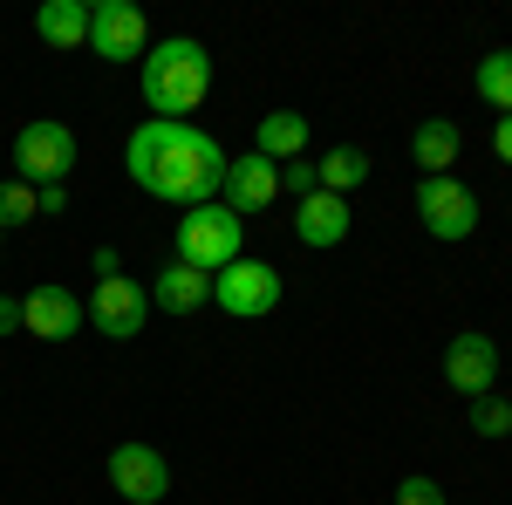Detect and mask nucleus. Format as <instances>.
<instances>
[{"mask_svg": "<svg viewBox=\"0 0 512 505\" xmlns=\"http://www.w3.org/2000/svg\"><path fill=\"white\" fill-rule=\"evenodd\" d=\"M0 335H21V294H0Z\"/></svg>", "mask_w": 512, "mask_h": 505, "instance_id": "nucleus-25", "label": "nucleus"}, {"mask_svg": "<svg viewBox=\"0 0 512 505\" xmlns=\"http://www.w3.org/2000/svg\"><path fill=\"white\" fill-rule=\"evenodd\" d=\"M458 151H465V130H458L451 117H424L417 130H410V157L424 164V178H451Z\"/></svg>", "mask_w": 512, "mask_h": 505, "instance_id": "nucleus-14", "label": "nucleus"}, {"mask_svg": "<svg viewBox=\"0 0 512 505\" xmlns=\"http://www.w3.org/2000/svg\"><path fill=\"white\" fill-rule=\"evenodd\" d=\"M171 260H185V267L198 273H226L233 260H246V219L239 212H226L219 198L212 205H192L185 219H178V233H171Z\"/></svg>", "mask_w": 512, "mask_h": 505, "instance_id": "nucleus-3", "label": "nucleus"}, {"mask_svg": "<svg viewBox=\"0 0 512 505\" xmlns=\"http://www.w3.org/2000/svg\"><path fill=\"white\" fill-rule=\"evenodd\" d=\"M123 164L137 178V192L164 198V205H212L219 185H226V164L233 157L219 151V137H205L198 123H137L130 144H123Z\"/></svg>", "mask_w": 512, "mask_h": 505, "instance_id": "nucleus-1", "label": "nucleus"}, {"mask_svg": "<svg viewBox=\"0 0 512 505\" xmlns=\"http://www.w3.org/2000/svg\"><path fill=\"white\" fill-rule=\"evenodd\" d=\"M315 178H321V192L349 198L355 185L369 178V151H362V144H328V157L315 164Z\"/></svg>", "mask_w": 512, "mask_h": 505, "instance_id": "nucleus-18", "label": "nucleus"}, {"mask_svg": "<svg viewBox=\"0 0 512 505\" xmlns=\"http://www.w3.org/2000/svg\"><path fill=\"white\" fill-rule=\"evenodd\" d=\"M117 273H123V260L110 253V246H96V280H117Z\"/></svg>", "mask_w": 512, "mask_h": 505, "instance_id": "nucleus-27", "label": "nucleus"}, {"mask_svg": "<svg viewBox=\"0 0 512 505\" xmlns=\"http://www.w3.org/2000/svg\"><path fill=\"white\" fill-rule=\"evenodd\" d=\"M396 505H444V485L424 478V471H410V478L396 485Z\"/></svg>", "mask_w": 512, "mask_h": 505, "instance_id": "nucleus-22", "label": "nucleus"}, {"mask_svg": "<svg viewBox=\"0 0 512 505\" xmlns=\"http://www.w3.org/2000/svg\"><path fill=\"white\" fill-rule=\"evenodd\" d=\"M417 219H424L431 239L458 246V239L478 233V192L458 185V178H424V185H417Z\"/></svg>", "mask_w": 512, "mask_h": 505, "instance_id": "nucleus-7", "label": "nucleus"}, {"mask_svg": "<svg viewBox=\"0 0 512 505\" xmlns=\"http://www.w3.org/2000/svg\"><path fill=\"white\" fill-rule=\"evenodd\" d=\"M137 89L158 110V123H192V110L212 96V48L198 35H164L137 62Z\"/></svg>", "mask_w": 512, "mask_h": 505, "instance_id": "nucleus-2", "label": "nucleus"}, {"mask_svg": "<svg viewBox=\"0 0 512 505\" xmlns=\"http://www.w3.org/2000/svg\"><path fill=\"white\" fill-rule=\"evenodd\" d=\"M69 212V185H41V219H62Z\"/></svg>", "mask_w": 512, "mask_h": 505, "instance_id": "nucleus-24", "label": "nucleus"}, {"mask_svg": "<svg viewBox=\"0 0 512 505\" xmlns=\"http://www.w3.org/2000/svg\"><path fill=\"white\" fill-rule=\"evenodd\" d=\"M444 376H451V389L458 396H492V383H499V342L492 335H478V328H465V335H451V349H444Z\"/></svg>", "mask_w": 512, "mask_h": 505, "instance_id": "nucleus-10", "label": "nucleus"}, {"mask_svg": "<svg viewBox=\"0 0 512 505\" xmlns=\"http://www.w3.org/2000/svg\"><path fill=\"white\" fill-rule=\"evenodd\" d=\"M478 96H485L499 117H512V48H492V55L478 62Z\"/></svg>", "mask_w": 512, "mask_h": 505, "instance_id": "nucleus-19", "label": "nucleus"}, {"mask_svg": "<svg viewBox=\"0 0 512 505\" xmlns=\"http://www.w3.org/2000/svg\"><path fill=\"white\" fill-rule=\"evenodd\" d=\"M349 226H355V212H349V198H335V192H315V198L294 205V239L315 246V253L321 246H342Z\"/></svg>", "mask_w": 512, "mask_h": 505, "instance_id": "nucleus-13", "label": "nucleus"}, {"mask_svg": "<svg viewBox=\"0 0 512 505\" xmlns=\"http://www.w3.org/2000/svg\"><path fill=\"white\" fill-rule=\"evenodd\" d=\"M205 301H212V273L185 267V260H171V267L151 280V308H164V314H198Z\"/></svg>", "mask_w": 512, "mask_h": 505, "instance_id": "nucleus-15", "label": "nucleus"}, {"mask_svg": "<svg viewBox=\"0 0 512 505\" xmlns=\"http://www.w3.org/2000/svg\"><path fill=\"white\" fill-rule=\"evenodd\" d=\"M308 137H315V130H308V117H301V110H267V117H260V130H253V151L274 157V164H294V157L308 151Z\"/></svg>", "mask_w": 512, "mask_h": 505, "instance_id": "nucleus-16", "label": "nucleus"}, {"mask_svg": "<svg viewBox=\"0 0 512 505\" xmlns=\"http://www.w3.org/2000/svg\"><path fill=\"white\" fill-rule=\"evenodd\" d=\"M472 430H478V437H512V403L499 396V389L472 403Z\"/></svg>", "mask_w": 512, "mask_h": 505, "instance_id": "nucleus-21", "label": "nucleus"}, {"mask_svg": "<svg viewBox=\"0 0 512 505\" xmlns=\"http://www.w3.org/2000/svg\"><path fill=\"white\" fill-rule=\"evenodd\" d=\"M89 328V308H82L69 287H35L21 294V335H41V342H69Z\"/></svg>", "mask_w": 512, "mask_h": 505, "instance_id": "nucleus-11", "label": "nucleus"}, {"mask_svg": "<svg viewBox=\"0 0 512 505\" xmlns=\"http://www.w3.org/2000/svg\"><path fill=\"white\" fill-rule=\"evenodd\" d=\"M280 192H287V198H315L321 192L315 164H301V157H294V164H280Z\"/></svg>", "mask_w": 512, "mask_h": 505, "instance_id": "nucleus-23", "label": "nucleus"}, {"mask_svg": "<svg viewBox=\"0 0 512 505\" xmlns=\"http://www.w3.org/2000/svg\"><path fill=\"white\" fill-rule=\"evenodd\" d=\"M35 35L48 48H89V0H41Z\"/></svg>", "mask_w": 512, "mask_h": 505, "instance_id": "nucleus-17", "label": "nucleus"}, {"mask_svg": "<svg viewBox=\"0 0 512 505\" xmlns=\"http://www.w3.org/2000/svg\"><path fill=\"white\" fill-rule=\"evenodd\" d=\"M110 485H117L130 505H158L171 492V465H164L158 444H144V437H123L117 451H110Z\"/></svg>", "mask_w": 512, "mask_h": 505, "instance_id": "nucleus-9", "label": "nucleus"}, {"mask_svg": "<svg viewBox=\"0 0 512 505\" xmlns=\"http://www.w3.org/2000/svg\"><path fill=\"white\" fill-rule=\"evenodd\" d=\"M35 212H41V192H35V185H21V178H0V233H7V226H28Z\"/></svg>", "mask_w": 512, "mask_h": 505, "instance_id": "nucleus-20", "label": "nucleus"}, {"mask_svg": "<svg viewBox=\"0 0 512 505\" xmlns=\"http://www.w3.org/2000/svg\"><path fill=\"white\" fill-rule=\"evenodd\" d=\"M274 198H280V164H274V157L246 151V157L226 164V185H219V205H226V212L246 219V212H267Z\"/></svg>", "mask_w": 512, "mask_h": 505, "instance_id": "nucleus-12", "label": "nucleus"}, {"mask_svg": "<svg viewBox=\"0 0 512 505\" xmlns=\"http://www.w3.org/2000/svg\"><path fill=\"white\" fill-rule=\"evenodd\" d=\"M212 301L233 321H260V314L280 308V273L267 260H233L226 273H212Z\"/></svg>", "mask_w": 512, "mask_h": 505, "instance_id": "nucleus-8", "label": "nucleus"}, {"mask_svg": "<svg viewBox=\"0 0 512 505\" xmlns=\"http://www.w3.org/2000/svg\"><path fill=\"white\" fill-rule=\"evenodd\" d=\"M144 321H151V287L144 280H96V294H89V328L96 335H110V342H137L144 335Z\"/></svg>", "mask_w": 512, "mask_h": 505, "instance_id": "nucleus-6", "label": "nucleus"}, {"mask_svg": "<svg viewBox=\"0 0 512 505\" xmlns=\"http://www.w3.org/2000/svg\"><path fill=\"white\" fill-rule=\"evenodd\" d=\"M492 151H499V157L512 164V117H499V123H492Z\"/></svg>", "mask_w": 512, "mask_h": 505, "instance_id": "nucleus-26", "label": "nucleus"}, {"mask_svg": "<svg viewBox=\"0 0 512 505\" xmlns=\"http://www.w3.org/2000/svg\"><path fill=\"white\" fill-rule=\"evenodd\" d=\"M89 48L103 62H144L151 55V21L137 0H89Z\"/></svg>", "mask_w": 512, "mask_h": 505, "instance_id": "nucleus-5", "label": "nucleus"}, {"mask_svg": "<svg viewBox=\"0 0 512 505\" xmlns=\"http://www.w3.org/2000/svg\"><path fill=\"white\" fill-rule=\"evenodd\" d=\"M69 171H76V130L55 117L21 123V137H14V178L41 192V185H62Z\"/></svg>", "mask_w": 512, "mask_h": 505, "instance_id": "nucleus-4", "label": "nucleus"}]
</instances>
